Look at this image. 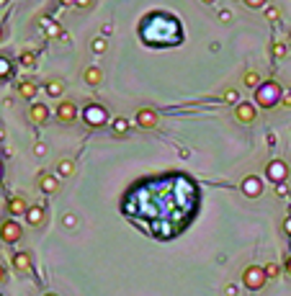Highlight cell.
Instances as JSON below:
<instances>
[{
	"label": "cell",
	"instance_id": "cell-5",
	"mask_svg": "<svg viewBox=\"0 0 291 296\" xmlns=\"http://www.w3.org/2000/svg\"><path fill=\"white\" fill-rule=\"evenodd\" d=\"M0 240H3L6 245H13L21 240V224L16 219H6L3 224H0Z\"/></svg>",
	"mask_w": 291,
	"mask_h": 296
},
{
	"label": "cell",
	"instance_id": "cell-26",
	"mask_svg": "<svg viewBox=\"0 0 291 296\" xmlns=\"http://www.w3.org/2000/svg\"><path fill=\"white\" fill-rule=\"evenodd\" d=\"M62 224H65L67 229H72V227L77 224V217H75V214H65V217H62Z\"/></svg>",
	"mask_w": 291,
	"mask_h": 296
},
{
	"label": "cell",
	"instance_id": "cell-24",
	"mask_svg": "<svg viewBox=\"0 0 291 296\" xmlns=\"http://www.w3.org/2000/svg\"><path fill=\"white\" fill-rule=\"evenodd\" d=\"M286 54H288V47L283 44V41H276V44H273V57L281 60V57H286Z\"/></svg>",
	"mask_w": 291,
	"mask_h": 296
},
{
	"label": "cell",
	"instance_id": "cell-2",
	"mask_svg": "<svg viewBox=\"0 0 291 296\" xmlns=\"http://www.w3.org/2000/svg\"><path fill=\"white\" fill-rule=\"evenodd\" d=\"M266 271L260 268V265H247L245 271H242V283L250 288V291H260L263 286H266Z\"/></svg>",
	"mask_w": 291,
	"mask_h": 296
},
{
	"label": "cell",
	"instance_id": "cell-41",
	"mask_svg": "<svg viewBox=\"0 0 291 296\" xmlns=\"http://www.w3.org/2000/svg\"><path fill=\"white\" fill-rule=\"evenodd\" d=\"M77 6H91V0H75Z\"/></svg>",
	"mask_w": 291,
	"mask_h": 296
},
{
	"label": "cell",
	"instance_id": "cell-15",
	"mask_svg": "<svg viewBox=\"0 0 291 296\" xmlns=\"http://www.w3.org/2000/svg\"><path fill=\"white\" fill-rule=\"evenodd\" d=\"M26 222H28L31 227H41V224H44V209H41V206H28Z\"/></svg>",
	"mask_w": 291,
	"mask_h": 296
},
{
	"label": "cell",
	"instance_id": "cell-23",
	"mask_svg": "<svg viewBox=\"0 0 291 296\" xmlns=\"http://www.w3.org/2000/svg\"><path fill=\"white\" fill-rule=\"evenodd\" d=\"M263 16H266V18H268V21H273V23H276V21H278V18H281V8H276V6H268V8H266V13H263Z\"/></svg>",
	"mask_w": 291,
	"mask_h": 296
},
{
	"label": "cell",
	"instance_id": "cell-22",
	"mask_svg": "<svg viewBox=\"0 0 291 296\" xmlns=\"http://www.w3.org/2000/svg\"><path fill=\"white\" fill-rule=\"evenodd\" d=\"M91 49H93L96 54H103V52L108 49V44H106V39H103V36H98V39H93V44H91Z\"/></svg>",
	"mask_w": 291,
	"mask_h": 296
},
{
	"label": "cell",
	"instance_id": "cell-45",
	"mask_svg": "<svg viewBox=\"0 0 291 296\" xmlns=\"http://www.w3.org/2000/svg\"><path fill=\"white\" fill-rule=\"evenodd\" d=\"M62 3H75V0H62Z\"/></svg>",
	"mask_w": 291,
	"mask_h": 296
},
{
	"label": "cell",
	"instance_id": "cell-40",
	"mask_svg": "<svg viewBox=\"0 0 291 296\" xmlns=\"http://www.w3.org/2000/svg\"><path fill=\"white\" fill-rule=\"evenodd\" d=\"M3 281H6V268L0 265V283H3Z\"/></svg>",
	"mask_w": 291,
	"mask_h": 296
},
{
	"label": "cell",
	"instance_id": "cell-37",
	"mask_svg": "<svg viewBox=\"0 0 291 296\" xmlns=\"http://www.w3.org/2000/svg\"><path fill=\"white\" fill-rule=\"evenodd\" d=\"M266 142H268V144H276V134H273V132H271V134H268V137H266Z\"/></svg>",
	"mask_w": 291,
	"mask_h": 296
},
{
	"label": "cell",
	"instance_id": "cell-6",
	"mask_svg": "<svg viewBox=\"0 0 291 296\" xmlns=\"http://www.w3.org/2000/svg\"><path fill=\"white\" fill-rule=\"evenodd\" d=\"M240 191H242L247 198H258V196L263 193V181H260L258 175H247V178H242Z\"/></svg>",
	"mask_w": 291,
	"mask_h": 296
},
{
	"label": "cell",
	"instance_id": "cell-47",
	"mask_svg": "<svg viewBox=\"0 0 291 296\" xmlns=\"http://www.w3.org/2000/svg\"><path fill=\"white\" fill-rule=\"evenodd\" d=\"M0 36H3V31H0Z\"/></svg>",
	"mask_w": 291,
	"mask_h": 296
},
{
	"label": "cell",
	"instance_id": "cell-25",
	"mask_svg": "<svg viewBox=\"0 0 291 296\" xmlns=\"http://www.w3.org/2000/svg\"><path fill=\"white\" fill-rule=\"evenodd\" d=\"M8 75H11V62L6 57H0V80L8 77Z\"/></svg>",
	"mask_w": 291,
	"mask_h": 296
},
{
	"label": "cell",
	"instance_id": "cell-14",
	"mask_svg": "<svg viewBox=\"0 0 291 296\" xmlns=\"http://www.w3.org/2000/svg\"><path fill=\"white\" fill-rule=\"evenodd\" d=\"M31 255H28V252H16V255H13V268L18 271V273H28L31 271Z\"/></svg>",
	"mask_w": 291,
	"mask_h": 296
},
{
	"label": "cell",
	"instance_id": "cell-29",
	"mask_svg": "<svg viewBox=\"0 0 291 296\" xmlns=\"http://www.w3.org/2000/svg\"><path fill=\"white\" fill-rule=\"evenodd\" d=\"M34 152H36L39 157H44V155H47V144H44V142H36V144H34Z\"/></svg>",
	"mask_w": 291,
	"mask_h": 296
},
{
	"label": "cell",
	"instance_id": "cell-7",
	"mask_svg": "<svg viewBox=\"0 0 291 296\" xmlns=\"http://www.w3.org/2000/svg\"><path fill=\"white\" fill-rule=\"evenodd\" d=\"M157 121H160L157 111H152V108H139L137 111V124L142 126V129H155Z\"/></svg>",
	"mask_w": 291,
	"mask_h": 296
},
{
	"label": "cell",
	"instance_id": "cell-28",
	"mask_svg": "<svg viewBox=\"0 0 291 296\" xmlns=\"http://www.w3.org/2000/svg\"><path fill=\"white\" fill-rule=\"evenodd\" d=\"M242 3H245L247 8H263V6H266V0H242Z\"/></svg>",
	"mask_w": 291,
	"mask_h": 296
},
{
	"label": "cell",
	"instance_id": "cell-16",
	"mask_svg": "<svg viewBox=\"0 0 291 296\" xmlns=\"http://www.w3.org/2000/svg\"><path fill=\"white\" fill-rule=\"evenodd\" d=\"M18 96H21V98H26V101H31V98L36 96V82H31V80L18 82Z\"/></svg>",
	"mask_w": 291,
	"mask_h": 296
},
{
	"label": "cell",
	"instance_id": "cell-9",
	"mask_svg": "<svg viewBox=\"0 0 291 296\" xmlns=\"http://www.w3.org/2000/svg\"><path fill=\"white\" fill-rule=\"evenodd\" d=\"M235 116H237L240 124H253L258 113H255V106L253 103H237L235 106Z\"/></svg>",
	"mask_w": 291,
	"mask_h": 296
},
{
	"label": "cell",
	"instance_id": "cell-10",
	"mask_svg": "<svg viewBox=\"0 0 291 296\" xmlns=\"http://www.w3.org/2000/svg\"><path fill=\"white\" fill-rule=\"evenodd\" d=\"M39 188H41V193H57L60 191V175L41 173L39 175Z\"/></svg>",
	"mask_w": 291,
	"mask_h": 296
},
{
	"label": "cell",
	"instance_id": "cell-39",
	"mask_svg": "<svg viewBox=\"0 0 291 296\" xmlns=\"http://www.w3.org/2000/svg\"><path fill=\"white\" fill-rule=\"evenodd\" d=\"M286 273H288V276H291V255H288V258H286Z\"/></svg>",
	"mask_w": 291,
	"mask_h": 296
},
{
	"label": "cell",
	"instance_id": "cell-36",
	"mask_svg": "<svg viewBox=\"0 0 291 296\" xmlns=\"http://www.w3.org/2000/svg\"><path fill=\"white\" fill-rule=\"evenodd\" d=\"M111 31H113V26H111V23H106V26L101 28V34H111Z\"/></svg>",
	"mask_w": 291,
	"mask_h": 296
},
{
	"label": "cell",
	"instance_id": "cell-44",
	"mask_svg": "<svg viewBox=\"0 0 291 296\" xmlns=\"http://www.w3.org/2000/svg\"><path fill=\"white\" fill-rule=\"evenodd\" d=\"M286 217H291V203H288V214H286Z\"/></svg>",
	"mask_w": 291,
	"mask_h": 296
},
{
	"label": "cell",
	"instance_id": "cell-4",
	"mask_svg": "<svg viewBox=\"0 0 291 296\" xmlns=\"http://www.w3.org/2000/svg\"><path fill=\"white\" fill-rule=\"evenodd\" d=\"M82 119H85V124H88V126H93V129H98V126H103V124H106V119H108V111H106L103 106H98V103H91V106H85V108H82Z\"/></svg>",
	"mask_w": 291,
	"mask_h": 296
},
{
	"label": "cell",
	"instance_id": "cell-13",
	"mask_svg": "<svg viewBox=\"0 0 291 296\" xmlns=\"http://www.w3.org/2000/svg\"><path fill=\"white\" fill-rule=\"evenodd\" d=\"M28 116H31L34 124H44V121L49 119V108H47L44 103H34V106L28 108Z\"/></svg>",
	"mask_w": 291,
	"mask_h": 296
},
{
	"label": "cell",
	"instance_id": "cell-3",
	"mask_svg": "<svg viewBox=\"0 0 291 296\" xmlns=\"http://www.w3.org/2000/svg\"><path fill=\"white\" fill-rule=\"evenodd\" d=\"M266 178L271 181V183H286V178H288V165L281 160V157H273L268 165H266Z\"/></svg>",
	"mask_w": 291,
	"mask_h": 296
},
{
	"label": "cell",
	"instance_id": "cell-38",
	"mask_svg": "<svg viewBox=\"0 0 291 296\" xmlns=\"http://www.w3.org/2000/svg\"><path fill=\"white\" fill-rule=\"evenodd\" d=\"M281 103H283V106H291V93H288V96H283V98H281Z\"/></svg>",
	"mask_w": 291,
	"mask_h": 296
},
{
	"label": "cell",
	"instance_id": "cell-46",
	"mask_svg": "<svg viewBox=\"0 0 291 296\" xmlns=\"http://www.w3.org/2000/svg\"><path fill=\"white\" fill-rule=\"evenodd\" d=\"M44 296H57V293H44Z\"/></svg>",
	"mask_w": 291,
	"mask_h": 296
},
{
	"label": "cell",
	"instance_id": "cell-34",
	"mask_svg": "<svg viewBox=\"0 0 291 296\" xmlns=\"http://www.w3.org/2000/svg\"><path fill=\"white\" fill-rule=\"evenodd\" d=\"M224 293H227V296H237V286H235V283H227Z\"/></svg>",
	"mask_w": 291,
	"mask_h": 296
},
{
	"label": "cell",
	"instance_id": "cell-8",
	"mask_svg": "<svg viewBox=\"0 0 291 296\" xmlns=\"http://www.w3.org/2000/svg\"><path fill=\"white\" fill-rule=\"evenodd\" d=\"M57 119H60V124H72V121L77 119L75 103H72V101H62V103L57 106Z\"/></svg>",
	"mask_w": 291,
	"mask_h": 296
},
{
	"label": "cell",
	"instance_id": "cell-20",
	"mask_svg": "<svg viewBox=\"0 0 291 296\" xmlns=\"http://www.w3.org/2000/svg\"><path fill=\"white\" fill-rule=\"evenodd\" d=\"M113 132H116V134H124V132H129V121L124 119V116L113 119Z\"/></svg>",
	"mask_w": 291,
	"mask_h": 296
},
{
	"label": "cell",
	"instance_id": "cell-1",
	"mask_svg": "<svg viewBox=\"0 0 291 296\" xmlns=\"http://www.w3.org/2000/svg\"><path fill=\"white\" fill-rule=\"evenodd\" d=\"M281 85L276 80H268V82H260V88L255 91V106L260 108H273L281 103Z\"/></svg>",
	"mask_w": 291,
	"mask_h": 296
},
{
	"label": "cell",
	"instance_id": "cell-11",
	"mask_svg": "<svg viewBox=\"0 0 291 296\" xmlns=\"http://www.w3.org/2000/svg\"><path fill=\"white\" fill-rule=\"evenodd\" d=\"M26 211H28V203L23 196H11L8 198V214L11 217H26Z\"/></svg>",
	"mask_w": 291,
	"mask_h": 296
},
{
	"label": "cell",
	"instance_id": "cell-18",
	"mask_svg": "<svg viewBox=\"0 0 291 296\" xmlns=\"http://www.w3.org/2000/svg\"><path fill=\"white\" fill-rule=\"evenodd\" d=\"M72 173H75V162H72V160L65 157V160L57 162V175H60V178H70Z\"/></svg>",
	"mask_w": 291,
	"mask_h": 296
},
{
	"label": "cell",
	"instance_id": "cell-27",
	"mask_svg": "<svg viewBox=\"0 0 291 296\" xmlns=\"http://www.w3.org/2000/svg\"><path fill=\"white\" fill-rule=\"evenodd\" d=\"M21 62H23V65H26V67H34V65H36V57H34V54H31V52H26V54H23V57H21Z\"/></svg>",
	"mask_w": 291,
	"mask_h": 296
},
{
	"label": "cell",
	"instance_id": "cell-48",
	"mask_svg": "<svg viewBox=\"0 0 291 296\" xmlns=\"http://www.w3.org/2000/svg\"><path fill=\"white\" fill-rule=\"evenodd\" d=\"M0 296H3V293H0Z\"/></svg>",
	"mask_w": 291,
	"mask_h": 296
},
{
	"label": "cell",
	"instance_id": "cell-17",
	"mask_svg": "<svg viewBox=\"0 0 291 296\" xmlns=\"http://www.w3.org/2000/svg\"><path fill=\"white\" fill-rule=\"evenodd\" d=\"M62 93H65V82H62V80H57V77H52V80L47 82V96L60 98Z\"/></svg>",
	"mask_w": 291,
	"mask_h": 296
},
{
	"label": "cell",
	"instance_id": "cell-30",
	"mask_svg": "<svg viewBox=\"0 0 291 296\" xmlns=\"http://www.w3.org/2000/svg\"><path fill=\"white\" fill-rule=\"evenodd\" d=\"M62 34H65V31H62L60 26H49V34H47V36H52V39H60Z\"/></svg>",
	"mask_w": 291,
	"mask_h": 296
},
{
	"label": "cell",
	"instance_id": "cell-12",
	"mask_svg": "<svg viewBox=\"0 0 291 296\" xmlns=\"http://www.w3.org/2000/svg\"><path fill=\"white\" fill-rule=\"evenodd\" d=\"M82 80H85L91 88H98L101 82H103V70H101V67H96V65H91V67L82 70Z\"/></svg>",
	"mask_w": 291,
	"mask_h": 296
},
{
	"label": "cell",
	"instance_id": "cell-33",
	"mask_svg": "<svg viewBox=\"0 0 291 296\" xmlns=\"http://www.w3.org/2000/svg\"><path fill=\"white\" fill-rule=\"evenodd\" d=\"M276 193H278V196H288V186H286V183H278V186H276Z\"/></svg>",
	"mask_w": 291,
	"mask_h": 296
},
{
	"label": "cell",
	"instance_id": "cell-31",
	"mask_svg": "<svg viewBox=\"0 0 291 296\" xmlns=\"http://www.w3.org/2000/svg\"><path fill=\"white\" fill-rule=\"evenodd\" d=\"M219 21L222 23H229L232 21V11H219Z\"/></svg>",
	"mask_w": 291,
	"mask_h": 296
},
{
	"label": "cell",
	"instance_id": "cell-42",
	"mask_svg": "<svg viewBox=\"0 0 291 296\" xmlns=\"http://www.w3.org/2000/svg\"><path fill=\"white\" fill-rule=\"evenodd\" d=\"M3 139H6V132H3V129H0V142H3Z\"/></svg>",
	"mask_w": 291,
	"mask_h": 296
},
{
	"label": "cell",
	"instance_id": "cell-21",
	"mask_svg": "<svg viewBox=\"0 0 291 296\" xmlns=\"http://www.w3.org/2000/svg\"><path fill=\"white\" fill-rule=\"evenodd\" d=\"M263 271H266V278H268V281H276V278L281 276V268H278L276 263H268V265H263Z\"/></svg>",
	"mask_w": 291,
	"mask_h": 296
},
{
	"label": "cell",
	"instance_id": "cell-19",
	"mask_svg": "<svg viewBox=\"0 0 291 296\" xmlns=\"http://www.w3.org/2000/svg\"><path fill=\"white\" fill-rule=\"evenodd\" d=\"M242 82H245V88H253V91H258L263 80H260V75H258L255 70H250V72H247V75L242 77Z\"/></svg>",
	"mask_w": 291,
	"mask_h": 296
},
{
	"label": "cell",
	"instance_id": "cell-35",
	"mask_svg": "<svg viewBox=\"0 0 291 296\" xmlns=\"http://www.w3.org/2000/svg\"><path fill=\"white\" fill-rule=\"evenodd\" d=\"M283 232L291 237V217H286V219H283Z\"/></svg>",
	"mask_w": 291,
	"mask_h": 296
},
{
	"label": "cell",
	"instance_id": "cell-32",
	"mask_svg": "<svg viewBox=\"0 0 291 296\" xmlns=\"http://www.w3.org/2000/svg\"><path fill=\"white\" fill-rule=\"evenodd\" d=\"M224 101L227 103H237V91H227L224 93Z\"/></svg>",
	"mask_w": 291,
	"mask_h": 296
},
{
	"label": "cell",
	"instance_id": "cell-43",
	"mask_svg": "<svg viewBox=\"0 0 291 296\" xmlns=\"http://www.w3.org/2000/svg\"><path fill=\"white\" fill-rule=\"evenodd\" d=\"M201 3H206V6H209V3H214V0H201Z\"/></svg>",
	"mask_w": 291,
	"mask_h": 296
}]
</instances>
